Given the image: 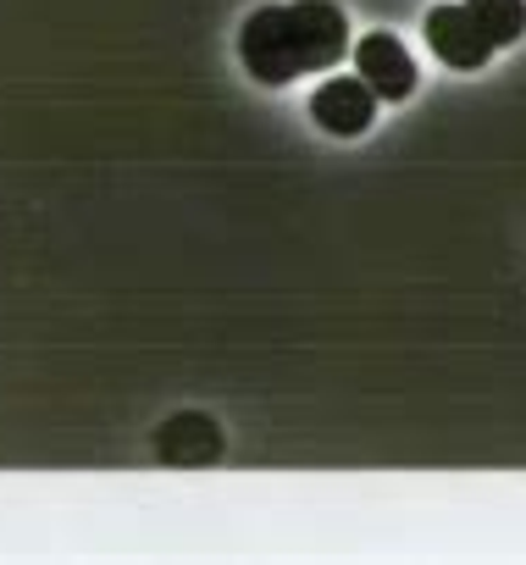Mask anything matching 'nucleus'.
<instances>
[{
	"mask_svg": "<svg viewBox=\"0 0 526 565\" xmlns=\"http://www.w3.org/2000/svg\"><path fill=\"white\" fill-rule=\"evenodd\" d=\"M377 89L361 78V73H339V78H322L311 89V122L333 139H361L372 122H377Z\"/></svg>",
	"mask_w": 526,
	"mask_h": 565,
	"instance_id": "obj_3",
	"label": "nucleus"
},
{
	"mask_svg": "<svg viewBox=\"0 0 526 565\" xmlns=\"http://www.w3.org/2000/svg\"><path fill=\"white\" fill-rule=\"evenodd\" d=\"M155 455L178 471H200V466H216L222 460V427L200 411H183L172 422L155 427Z\"/></svg>",
	"mask_w": 526,
	"mask_h": 565,
	"instance_id": "obj_5",
	"label": "nucleus"
},
{
	"mask_svg": "<svg viewBox=\"0 0 526 565\" xmlns=\"http://www.w3.org/2000/svg\"><path fill=\"white\" fill-rule=\"evenodd\" d=\"M355 73L377 89V100H388V106H399V100H410L416 95V56L405 51V40L399 34H388V29H377V34H366V40H355Z\"/></svg>",
	"mask_w": 526,
	"mask_h": 565,
	"instance_id": "obj_4",
	"label": "nucleus"
},
{
	"mask_svg": "<svg viewBox=\"0 0 526 565\" xmlns=\"http://www.w3.org/2000/svg\"><path fill=\"white\" fill-rule=\"evenodd\" d=\"M350 45V18L339 0H272L238 29V62L255 84L283 89L311 73H333Z\"/></svg>",
	"mask_w": 526,
	"mask_h": 565,
	"instance_id": "obj_1",
	"label": "nucleus"
},
{
	"mask_svg": "<svg viewBox=\"0 0 526 565\" xmlns=\"http://www.w3.org/2000/svg\"><path fill=\"white\" fill-rule=\"evenodd\" d=\"M421 34H427V45H432V56L443 62V67H454V73H482L487 62H493V40L482 34V23L465 12V0H443V7H432L427 18H421Z\"/></svg>",
	"mask_w": 526,
	"mask_h": 565,
	"instance_id": "obj_2",
	"label": "nucleus"
},
{
	"mask_svg": "<svg viewBox=\"0 0 526 565\" xmlns=\"http://www.w3.org/2000/svg\"><path fill=\"white\" fill-rule=\"evenodd\" d=\"M465 12L482 23V34L498 51H509V45L526 40V0H465Z\"/></svg>",
	"mask_w": 526,
	"mask_h": 565,
	"instance_id": "obj_6",
	"label": "nucleus"
}]
</instances>
